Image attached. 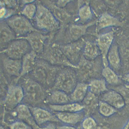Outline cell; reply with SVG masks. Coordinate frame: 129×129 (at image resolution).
<instances>
[{"mask_svg": "<svg viewBox=\"0 0 129 129\" xmlns=\"http://www.w3.org/2000/svg\"><path fill=\"white\" fill-rule=\"evenodd\" d=\"M56 127H57V129H77L72 126L68 125L59 126Z\"/></svg>", "mask_w": 129, "mask_h": 129, "instance_id": "obj_30", "label": "cell"}, {"mask_svg": "<svg viewBox=\"0 0 129 129\" xmlns=\"http://www.w3.org/2000/svg\"><path fill=\"white\" fill-rule=\"evenodd\" d=\"M102 75L107 83L111 85H115L119 82L120 78L115 71L109 66L104 67Z\"/></svg>", "mask_w": 129, "mask_h": 129, "instance_id": "obj_23", "label": "cell"}, {"mask_svg": "<svg viewBox=\"0 0 129 129\" xmlns=\"http://www.w3.org/2000/svg\"><path fill=\"white\" fill-rule=\"evenodd\" d=\"M31 47L27 40L19 39L10 42L1 53L10 58L21 60L30 51Z\"/></svg>", "mask_w": 129, "mask_h": 129, "instance_id": "obj_4", "label": "cell"}, {"mask_svg": "<svg viewBox=\"0 0 129 129\" xmlns=\"http://www.w3.org/2000/svg\"><path fill=\"white\" fill-rule=\"evenodd\" d=\"M27 40L33 49L37 53L43 52L44 38L43 35L35 32L28 34Z\"/></svg>", "mask_w": 129, "mask_h": 129, "instance_id": "obj_19", "label": "cell"}, {"mask_svg": "<svg viewBox=\"0 0 129 129\" xmlns=\"http://www.w3.org/2000/svg\"><path fill=\"white\" fill-rule=\"evenodd\" d=\"M39 129H57V127L54 124H49L43 127H40Z\"/></svg>", "mask_w": 129, "mask_h": 129, "instance_id": "obj_31", "label": "cell"}, {"mask_svg": "<svg viewBox=\"0 0 129 129\" xmlns=\"http://www.w3.org/2000/svg\"><path fill=\"white\" fill-rule=\"evenodd\" d=\"M114 37V32L111 31L101 34L97 38L96 43L101 55L102 64L104 67L109 66L107 55L113 44Z\"/></svg>", "mask_w": 129, "mask_h": 129, "instance_id": "obj_7", "label": "cell"}, {"mask_svg": "<svg viewBox=\"0 0 129 129\" xmlns=\"http://www.w3.org/2000/svg\"><path fill=\"white\" fill-rule=\"evenodd\" d=\"M51 70L43 60H37L33 70L28 75L45 88L52 80Z\"/></svg>", "mask_w": 129, "mask_h": 129, "instance_id": "obj_3", "label": "cell"}, {"mask_svg": "<svg viewBox=\"0 0 129 129\" xmlns=\"http://www.w3.org/2000/svg\"><path fill=\"white\" fill-rule=\"evenodd\" d=\"M36 122L38 126L48 122H59L56 116L43 108L29 106Z\"/></svg>", "mask_w": 129, "mask_h": 129, "instance_id": "obj_9", "label": "cell"}, {"mask_svg": "<svg viewBox=\"0 0 129 129\" xmlns=\"http://www.w3.org/2000/svg\"><path fill=\"white\" fill-rule=\"evenodd\" d=\"M72 78L71 74L67 70H63L56 76L54 88L66 93L70 92L72 88Z\"/></svg>", "mask_w": 129, "mask_h": 129, "instance_id": "obj_11", "label": "cell"}, {"mask_svg": "<svg viewBox=\"0 0 129 129\" xmlns=\"http://www.w3.org/2000/svg\"><path fill=\"white\" fill-rule=\"evenodd\" d=\"M88 89V85L84 83H79L73 90L70 100L73 102L77 103L82 101L86 96Z\"/></svg>", "mask_w": 129, "mask_h": 129, "instance_id": "obj_20", "label": "cell"}, {"mask_svg": "<svg viewBox=\"0 0 129 129\" xmlns=\"http://www.w3.org/2000/svg\"><path fill=\"white\" fill-rule=\"evenodd\" d=\"M82 126L83 129H96L97 124L94 118L88 117L83 120Z\"/></svg>", "mask_w": 129, "mask_h": 129, "instance_id": "obj_28", "label": "cell"}, {"mask_svg": "<svg viewBox=\"0 0 129 129\" xmlns=\"http://www.w3.org/2000/svg\"><path fill=\"white\" fill-rule=\"evenodd\" d=\"M37 54L33 51H31L22 58L21 72L19 78L14 80L15 83H17L22 77L28 75L32 71L36 62Z\"/></svg>", "mask_w": 129, "mask_h": 129, "instance_id": "obj_12", "label": "cell"}, {"mask_svg": "<svg viewBox=\"0 0 129 129\" xmlns=\"http://www.w3.org/2000/svg\"><path fill=\"white\" fill-rule=\"evenodd\" d=\"M99 110L101 115L106 117L112 116L117 112V109L115 108L102 100L99 102Z\"/></svg>", "mask_w": 129, "mask_h": 129, "instance_id": "obj_25", "label": "cell"}, {"mask_svg": "<svg viewBox=\"0 0 129 129\" xmlns=\"http://www.w3.org/2000/svg\"><path fill=\"white\" fill-rule=\"evenodd\" d=\"M37 10V6L30 3L25 6L22 10V14L27 19H32L35 17Z\"/></svg>", "mask_w": 129, "mask_h": 129, "instance_id": "obj_27", "label": "cell"}, {"mask_svg": "<svg viewBox=\"0 0 129 129\" xmlns=\"http://www.w3.org/2000/svg\"><path fill=\"white\" fill-rule=\"evenodd\" d=\"M88 86L90 92L95 95L104 93L108 90L107 83L104 79L92 80L89 83Z\"/></svg>", "mask_w": 129, "mask_h": 129, "instance_id": "obj_21", "label": "cell"}, {"mask_svg": "<svg viewBox=\"0 0 129 129\" xmlns=\"http://www.w3.org/2000/svg\"><path fill=\"white\" fill-rule=\"evenodd\" d=\"M107 61L109 66L114 71L118 70L121 67V60L117 44H113L108 53Z\"/></svg>", "mask_w": 129, "mask_h": 129, "instance_id": "obj_16", "label": "cell"}, {"mask_svg": "<svg viewBox=\"0 0 129 129\" xmlns=\"http://www.w3.org/2000/svg\"><path fill=\"white\" fill-rule=\"evenodd\" d=\"M1 129H5L4 128V127L2 125L1 126Z\"/></svg>", "mask_w": 129, "mask_h": 129, "instance_id": "obj_35", "label": "cell"}, {"mask_svg": "<svg viewBox=\"0 0 129 129\" xmlns=\"http://www.w3.org/2000/svg\"><path fill=\"white\" fill-rule=\"evenodd\" d=\"M78 15L80 20L82 22H86L91 20L92 17L91 8L88 5L83 6L79 9Z\"/></svg>", "mask_w": 129, "mask_h": 129, "instance_id": "obj_26", "label": "cell"}, {"mask_svg": "<svg viewBox=\"0 0 129 129\" xmlns=\"http://www.w3.org/2000/svg\"><path fill=\"white\" fill-rule=\"evenodd\" d=\"M70 100L67 93L61 90H54L50 93L47 101L50 105H59L69 103Z\"/></svg>", "mask_w": 129, "mask_h": 129, "instance_id": "obj_18", "label": "cell"}, {"mask_svg": "<svg viewBox=\"0 0 129 129\" xmlns=\"http://www.w3.org/2000/svg\"><path fill=\"white\" fill-rule=\"evenodd\" d=\"M121 129H129V118L125 125Z\"/></svg>", "mask_w": 129, "mask_h": 129, "instance_id": "obj_34", "label": "cell"}, {"mask_svg": "<svg viewBox=\"0 0 129 129\" xmlns=\"http://www.w3.org/2000/svg\"><path fill=\"white\" fill-rule=\"evenodd\" d=\"M0 14H1V18H2L4 16H5L6 13V9L4 8H2L1 9V11H0Z\"/></svg>", "mask_w": 129, "mask_h": 129, "instance_id": "obj_32", "label": "cell"}, {"mask_svg": "<svg viewBox=\"0 0 129 129\" xmlns=\"http://www.w3.org/2000/svg\"><path fill=\"white\" fill-rule=\"evenodd\" d=\"M49 106L51 110L57 112H81L84 108L83 105L75 102L62 105H50Z\"/></svg>", "mask_w": 129, "mask_h": 129, "instance_id": "obj_17", "label": "cell"}, {"mask_svg": "<svg viewBox=\"0 0 129 129\" xmlns=\"http://www.w3.org/2000/svg\"><path fill=\"white\" fill-rule=\"evenodd\" d=\"M123 23L117 18L107 13L102 14L98 21L97 30L111 27H122Z\"/></svg>", "mask_w": 129, "mask_h": 129, "instance_id": "obj_14", "label": "cell"}, {"mask_svg": "<svg viewBox=\"0 0 129 129\" xmlns=\"http://www.w3.org/2000/svg\"><path fill=\"white\" fill-rule=\"evenodd\" d=\"M6 23L16 35L23 36L38 31L33 26L28 19L24 16H12L7 20Z\"/></svg>", "mask_w": 129, "mask_h": 129, "instance_id": "obj_5", "label": "cell"}, {"mask_svg": "<svg viewBox=\"0 0 129 129\" xmlns=\"http://www.w3.org/2000/svg\"><path fill=\"white\" fill-rule=\"evenodd\" d=\"M16 116L20 120L27 123L34 129H39L40 127L36 122L29 106L20 104L14 109Z\"/></svg>", "mask_w": 129, "mask_h": 129, "instance_id": "obj_10", "label": "cell"}, {"mask_svg": "<svg viewBox=\"0 0 129 129\" xmlns=\"http://www.w3.org/2000/svg\"><path fill=\"white\" fill-rule=\"evenodd\" d=\"M1 56L3 69L4 72L10 76L19 78L22 69V60L10 58L3 54Z\"/></svg>", "mask_w": 129, "mask_h": 129, "instance_id": "obj_8", "label": "cell"}, {"mask_svg": "<svg viewBox=\"0 0 129 129\" xmlns=\"http://www.w3.org/2000/svg\"><path fill=\"white\" fill-rule=\"evenodd\" d=\"M34 17L36 25L40 29L51 31L58 27V22L55 17L48 9L42 5L37 6Z\"/></svg>", "mask_w": 129, "mask_h": 129, "instance_id": "obj_2", "label": "cell"}, {"mask_svg": "<svg viewBox=\"0 0 129 129\" xmlns=\"http://www.w3.org/2000/svg\"><path fill=\"white\" fill-rule=\"evenodd\" d=\"M1 45L9 43L14 40L15 34L7 23H1Z\"/></svg>", "mask_w": 129, "mask_h": 129, "instance_id": "obj_22", "label": "cell"}, {"mask_svg": "<svg viewBox=\"0 0 129 129\" xmlns=\"http://www.w3.org/2000/svg\"><path fill=\"white\" fill-rule=\"evenodd\" d=\"M102 100L116 109L123 108L125 104V99L122 95L114 90H108L105 92L102 96Z\"/></svg>", "mask_w": 129, "mask_h": 129, "instance_id": "obj_13", "label": "cell"}, {"mask_svg": "<svg viewBox=\"0 0 129 129\" xmlns=\"http://www.w3.org/2000/svg\"><path fill=\"white\" fill-rule=\"evenodd\" d=\"M24 98L23 89L19 84H11L9 85L3 101L7 109H14L20 104Z\"/></svg>", "mask_w": 129, "mask_h": 129, "instance_id": "obj_6", "label": "cell"}, {"mask_svg": "<svg viewBox=\"0 0 129 129\" xmlns=\"http://www.w3.org/2000/svg\"><path fill=\"white\" fill-rule=\"evenodd\" d=\"M20 80L19 85L23 90L24 99L26 98L32 103H38L43 100L45 90L42 85L28 75L22 77Z\"/></svg>", "mask_w": 129, "mask_h": 129, "instance_id": "obj_1", "label": "cell"}, {"mask_svg": "<svg viewBox=\"0 0 129 129\" xmlns=\"http://www.w3.org/2000/svg\"><path fill=\"white\" fill-rule=\"evenodd\" d=\"M9 129H34L26 123L20 120L15 121L9 125Z\"/></svg>", "mask_w": 129, "mask_h": 129, "instance_id": "obj_29", "label": "cell"}, {"mask_svg": "<svg viewBox=\"0 0 129 129\" xmlns=\"http://www.w3.org/2000/svg\"><path fill=\"white\" fill-rule=\"evenodd\" d=\"M123 79L126 82L129 84V73L126 74L124 75Z\"/></svg>", "mask_w": 129, "mask_h": 129, "instance_id": "obj_33", "label": "cell"}, {"mask_svg": "<svg viewBox=\"0 0 129 129\" xmlns=\"http://www.w3.org/2000/svg\"><path fill=\"white\" fill-rule=\"evenodd\" d=\"M84 53L85 57L89 60L95 59L100 54L97 43L91 42H88L86 44Z\"/></svg>", "mask_w": 129, "mask_h": 129, "instance_id": "obj_24", "label": "cell"}, {"mask_svg": "<svg viewBox=\"0 0 129 129\" xmlns=\"http://www.w3.org/2000/svg\"><path fill=\"white\" fill-rule=\"evenodd\" d=\"M81 112H58L56 116L60 121L66 124L74 125L83 119V114Z\"/></svg>", "mask_w": 129, "mask_h": 129, "instance_id": "obj_15", "label": "cell"}]
</instances>
